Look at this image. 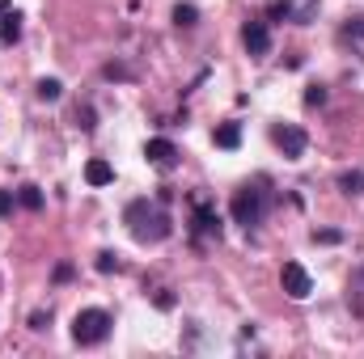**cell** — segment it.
Wrapping results in <instances>:
<instances>
[{
	"mask_svg": "<svg viewBox=\"0 0 364 359\" xmlns=\"http://www.w3.org/2000/svg\"><path fill=\"white\" fill-rule=\"evenodd\" d=\"M195 21H199V9H195V4H178V9H174V26H178V30H191Z\"/></svg>",
	"mask_w": 364,
	"mask_h": 359,
	"instance_id": "obj_14",
	"label": "cell"
},
{
	"mask_svg": "<svg viewBox=\"0 0 364 359\" xmlns=\"http://www.w3.org/2000/svg\"><path fill=\"white\" fill-rule=\"evenodd\" d=\"M212 140H216V148H229V153H233V148L242 144V123H220Z\"/></svg>",
	"mask_w": 364,
	"mask_h": 359,
	"instance_id": "obj_12",
	"label": "cell"
},
{
	"mask_svg": "<svg viewBox=\"0 0 364 359\" xmlns=\"http://www.w3.org/2000/svg\"><path fill=\"white\" fill-rule=\"evenodd\" d=\"M123 220H127L132 237H136V241H144V245H149V241H166V237L174 233L170 216H166V211H157L149 199H136V203H127Z\"/></svg>",
	"mask_w": 364,
	"mask_h": 359,
	"instance_id": "obj_1",
	"label": "cell"
},
{
	"mask_svg": "<svg viewBox=\"0 0 364 359\" xmlns=\"http://www.w3.org/2000/svg\"><path fill=\"white\" fill-rule=\"evenodd\" d=\"M110 313L106 309H81L77 317H73V343H81V347H97V343H106V334H110Z\"/></svg>",
	"mask_w": 364,
	"mask_h": 359,
	"instance_id": "obj_2",
	"label": "cell"
},
{
	"mask_svg": "<svg viewBox=\"0 0 364 359\" xmlns=\"http://www.w3.org/2000/svg\"><path fill=\"white\" fill-rule=\"evenodd\" d=\"M348 34H356V38H364V17H352V21H348Z\"/></svg>",
	"mask_w": 364,
	"mask_h": 359,
	"instance_id": "obj_24",
	"label": "cell"
},
{
	"mask_svg": "<svg viewBox=\"0 0 364 359\" xmlns=\"http://www.w3.org/2000/svg\"><path fill=\"white\" fill-rule=\"evenodd\" d=\"M17 38H21V13L13 9V13H4V17H0V43H4V47H13Z\"/></svg>",
	"mask_w": 364,
	"mask_h": 359,
	"instance_id": "obj_11",
	"label": "cell"
},
{
	"mask_svg": "<svg viewBox=\"0 0 364 359\" xmlns=\"http://www.w3.org/2000/svg\"><path fill=\"white\" fill-rule=\"evenodd\" d=\"M13 211V194L9 190H0V216H9Z\"/></svg>",
	"mask_w": 364,
	"mask_h": 359,
	"instance_id": "obj_25",
	"label": "cell"
},
{
	"mask_svg": "<svg viewBox=\"0 0 364 359\" xmlns=\"http://www.w3.org/2000/svg\"><path fill=\"white\" fill-rule=\"evenodd\" d=\"M17 203H21L26 211H43V190H38V186H21V190H17Z\"/></svg>",
	"mask_w": 364,
	"mask_h": 359,
	"instance_id": "obj_13",
	"label": "cell"
},
{
	"mask_svg": "<svg viewBox=\"0 0 364 359\" xmlns=\"http://www.w3.org/2000/svg\"><path fill=\"white\" fill-rule=\"evenodd\" d=\"M279 287H284L292 300H309L314 279H309V270L301 267V263H284V270H279Z\"/></svg>",
	"mask_w": 364,
	"mask_h": 359,
	"instance_id": "obj_4",
	"label": "cell"
},
{
	"mask_svg": "<svg viewBox=\"0 0 364 359\" xmlns=\"http://www.w3.org/2000/svg\"><path fill=\"white\" fill-rule=\"evenodd\" d=\"M38 97H43V101H55V97H60V93H64V85H60V81H55V77H43V81H38Z\"/></svg>",
	"mask_w": 364,
	"mask_h": 359,
	"instance_id": "obj_15",
	"label": "cell"
},
{
	"mask_svg": "<svg viewBox=\"0 0 364 359\" xmlns=\"http://www.w3.org/2000/svg\"><path fill=\"white\" fill-rule=\"evenodd\" d=\"M275 144H279V153H284L288 161H301V157H305L309 136H305L296 123H284V127H275Z\"/></svg>",
	"mask_w": 364,
	"mask_h": 359,
	"instance_id": "obj_5",
	"label": "cell"
},
{
	"mask_svg": "<svg viewBox=\"0 0 364 359\" xmlns=\"http://www.w3.org/2000/svg\"><path fill=\"white\" fill-rule=\"evenodd\" d=\"M318 4H322V0H288V21L309 26V21L318 17Z\"/></svg>",
	"mask_w": 364,
	"mask_h": 359,
	"instance_id": "obj_9",
	"label": "cell"
},
{
	"mask_svg": "<svg viewBox=\"0 0 364 359\" xmlns=\"http://www.w3.org/2000/svg\"><path fill=\"white\" fill-rule=\"evenodd\" d=\"M144 157H149V165H157L161 174L178 170V161H182V153L170 144V140H149V144H144Z\"/></svg>",
	"mask_w": 364,
	"mask_h": 359,
	"instance_id": "obj_6",
	"label": "cell"
},
{
	"mask_svg": "<svg viewBox=\"0 0 364 359\" xmlns=\"http://www.w3.org/2000/svg\"><path fill=\"white\" fill-rule=\"evenodd\" d=\"M263 211H267V203H263V190H255V186H242V190L233 194V220H237L242 228H255V224L263 220Z\"/></svg>",
	"mask_w": 364,
	"mask_h": 359,
	"instance_id": "obj_3",
	"label": "cell"
},
{
	"mask_svg": "<svg viewBox=\"0 0 364 359\" xmlns=\"http://www.w3.org/2000/svg\"><path fill=\"white\" fill-rule=\"evenodd\" d=\"M195 233H203V237H216V241H220V216H216L208 203H195Z\"/></svg>",
	"mask_w": 364,
	"mask_h": 359,
	"instance_id": "obj_8",
	"label": "cell"
},
{
	"mask_svg": "<svg viewBox=\"0 0 364 359\" xmlns=\"http://www.w3.org/2000/svg\"><path fill=\"white\" fill-rule=\"evenodd\" d=\"M77 123H81L85 131H93V110H90V106H85V110H77Z\"/></svg>",
	"mask_w": 364,
	"mask_h": 359,
	"instance_id": "obj_22",
	"label": "cell"
},
{
	"mask_svg": "<svg viewBox=\"0 0 364 359\" xmlns=\"http://www.w3.org/2000/svg\"><path fill=\"white\" fill-rule=\"evenodd\" d=\"M106 77H110V81H127V68H119V64H106Z\"/></svg>",
	"mask_w": 364,
	"mask_h": 359,
	"instance_id": "obj_23",
	"label": "cell"
},
{
	"mask_svg": "<svg viewBox=\"0 0 364 359\" xmlns=\"http://www.w3.org/2000/svg\"><path fill=\"white\" fill-rule=\"evenodd\" d=\"M93 267L102 270V275H110V270H119V258H114V254H110V250H102V254H97V263H93Z\"/></svg>",
	"mask_w": 364,
	"mask_h": 359,
	"instance_id": "obj_18",
	"label": "cell"
},
{
	"mask_svg": "<svg viewBox=\"0 0 364 359\" xmlns=\"http://www.w3.org/2000/svg\"><path fill=\"white\" fill-rule=\"evenodd\" d=\"M242 43H246V51H250L255 60H263V55L272 51V30H267V21H246V26H242Z\"/></svg>",
	"mask_w": 364,
	"mask_h": 359,
	"instance_id": "obj_7",
	"label": "cell"
},
{
	"mask_svg": "<svg viewBox=\"0 0 364 359\" xmlns=\"http://www.w3.org/2000/svg\"><path fill=\"white\" fill-rule=\"evenodd\" d=\"M339 186H343V194H364V178L360 174H343Z\"/></svg>",
	"mask_w": 364,
	"mask_h": 359,
	"instance_id": "obj_16",
	"label": "cell"
},
{
	"mask_svg": "<svg viewBox=\"0 0 364 359\" xmlns=\"http://www.w3.org/2000/svg\"><path fill=\"white\" fill-rule=\"evenodd\" d=\"M267 21H288V0H272L267 4Z\"/></svg>",
	"mask_w": 364,
	"mask_h": 359,
	"instance_id": "obj_17",
	"label": "cell"
},
{
	"mask_svg": "<svg viewBox=\"0 0 364 359\" xmlns=\"http://www.w3.org/2000/svg\"><path fill=\"white\" fill-rule=\"evenodd\" d=\"M157 309H174V296L170 292H157Z\"/></svg>",
	"mask_w": 364,
	"mask_h": 359,
	"instance_id": "obj_26",
	"label": "cell"
},
{
	"mask_svg": "<svg viewBox=\"0 0 364 359\" xmlns=\"http://www.w3.org/2000/svg\"><path fill=\"white\" fill-rule=\"evenodd\" d=\"M4 13H9V0H0V17H4Z\"/></svg>",
	"mask_w": 364,
	"mask_h": 359,
	"instance_id": "obj_28",
	"label": "cell"
},
{
	"mask_svg": "<svg viewBox=\"0 0 364 359\" xmlns=\"http://www.w3.org/2000/svg\"><path fill=\"white\" fill-rule=\"evenodd\" d=\"M314 241H322V245H335V241H339V233H335V228H322V233H314Z\"/></svg>",
	"mask_w": 364,
	"mask_h": 359,
	"instance_id": "obj_21",
	"label": "cell"
},
{
	"mask_svg": "<svg viewBox=\"0 0 364 359\" xmlns=\"http://www.w3.org/2000/svg\"><path fill=\"white\" fill-rule=\"evenodd\" d=\"M47 326H51V313H30V330H38V334H43Z\"/></svg>",
	"mask_w": 364,
	"mask_h": 359,
	"instance_id": "obj_20",
	"label": "cell"
},
{
	"mask_svg": "<svg viewBox=\"0 0 364 359\" xmlns=\"http://www.w3.org/2000/svg\"><path fill=\"white\" fill-rule=\"evenodd\" d=\"M322 101H326V89L322 85H309L305 89V106H322Z\"/></svg>",
	"mask_w": 364,
	"mask_h": 359,
	"instance_id": "obj_19",
	"label": "cell"
},
{
	"mask_svg": "<svg viewBox=\"0 0 364 359\" xmlns=\"http://www.w3.org/2000/svg\"><path fill=\"white\" fill-rule=\"evenodd\" d=\"M85 182H90V186H110V182H114V170H110V161L93 157L90 165H85Z\"/></svg>",
	"mask_w": 364,
	"mask_h": 359,
	"instance_id": "obj_10",
	"label": "cell"
},
{
	"mask_svg": "<svg viewBox=\"0 0 364 359\" xmlns=\"http://www.w3.org/2000/svg\"><path fill=\"white\" fill-rule=\"evenodd\" d=\"M55 279H60V283H64V279H73V267H68V263H60V267H55Z\"/></svg>",
	"mask_w": 364,
	"mask_h": 359,
	"instance_id": "obj_27",
	"label": "cell"
}]
</instances>
